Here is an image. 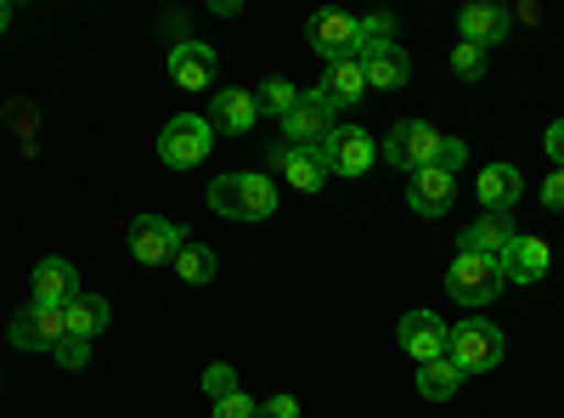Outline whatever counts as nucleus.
Instances as JSON below:
<instances>
[{"instance_id": "obj_1", "label": "nucleus", "mask_w": 564, "mask_h": 418, "mask_svg": "<svg viewBox=\"0 0 564 418\" xmlns=\"http://www.w3.org/2000/svg\"><path fill=\"white\" fill-rule=\"evenodd\" d=\"M209 210L226 221H271L276 215V181L260 170H231L209 181Z\"/></svg>"}, {"instance_id": "obj_2", "label": "nucleus", "mask_w": 564, "mask_h": 418, "mask_svg": "<svg viewBox=\"0 0 564 418\" xmlns=\"http://www.w3.org/2000/svg\"><path fill=\"white\" fill-rule=\"evenodd\" d=\"M502 351H508V340H502L497 322H486V317H463L452 329V340H446V362L457 367L463 379L468 374H491V367L502 362Z\"/></svg>"}, {"instance_id": "obj_3", "label": "nucleus", "mask_w": 564, "mask_h": 418, "mask_svg": "<svg viewBox=\"0 0 564 418\" xmlns=\"http://www.w3.org/2000/svg\"><path fill=\"white\" fill-rule=\"evenodd\" d=\"M215 153V125H209V114H175L170 125H164V136H159V159L170 164V170H193V164H204Z\"/></svg>"}, {"instance_id": "obj_4", "label": "nucleus", "mask_w": 564, "mask_h": 418, "mask_svg": "<svg viewBox=\"0 0 564 418\" xmlns=\"http://www.w3.org/2000/svg\"><path fill=\"white\" fill-rule=\"evenodd\" d=\"M441 142H446V136H441L430 119H401V125L384 136V142H379V159L395 164V170H406V175H417V170L435 164Z\"/></svg>"}, {"instance_id": "obj_5", "label": "nucleus", "mask_w": 564, "mask_h": 418, "mask_svg": "<svg viewBox=\"0 0 564 418\" xmlns=\"http://www.w3.org/2000/svg\"><path fill=\"white\" fill-rule=\"evenodd\" d=\"M502 289H508V277L491 255H457L452 271H446V294L457 306H491Z\"/></svg>"}, {"instance_id": "obj_6", "label": "nucleus", "mask_w": 564, "mask_h": 418, "mask_svg": "<svg viewBox=\"0 0 564 418\" xmlns=\"http://www.w3.org/2000/svg\"><path fill=\"white\" fill-rule=\"evenodd\" d=\"M124 244H130V255L141 266H170L181 255V244H186V232L175 221H164V215H135L124 226Z\"/></svg>"}, {"instance_id": "obj_7", "label": "nucleus", "mask_w": 564, "mask_h": 418, "mask_svg": "<svg viewBox=\"0 0 564 418\" xmlns=\"http://www.w3.org/2000/svg\"><path fill=\"white\" fill-rule=\"evenodd\" d=\"M7 334H12V345H18V351H45V356H52V351L68 340L63 306H40V300H29V306L7 322Z\"/></svg>"}, {"instance_id": "obj_8", "label": "nucleus", "mask_w": 564, "mask_h": 418, "mask_svg": "<svg viewBox=\"0 0 564 418\" xmlns=\"http://www.w3.org/2000/svg\"><path fill=\"white\" fill-rule=\"evenodd\" d=\"M446 340H452V329H446L435 311H406V317L395 322V345H401L412 362H441V356H446Z\"/></svg>"}, {"instance_id": "obj_9", "label": "nucleus", "mask_w": 564, "mask_h": 418, "mask_svg": "<svg viewBox=\"0 0 564 418\" xmlns=\"http://www.w3.org/2000/svg\"><path fill=\"white\" fill-rule=\"evenodd\" d=\"M305 45H311L322 63L356 57V18H350V12H316V18L305 23Z\"/></svg>"}, {"instance_id": "obj_10", "label": "nucleus", "mask_w": 564, "mask_h": 418, "mask_svg": "<svg viewBox=\"0 0 564 418\" xmlns=\"http://www.w3.org/2000/svg\"><path fill=\"white\" fill-rule=\"evenodd\" d=\"M327 170L334 175H367L372 159H379V148H372V130L361 125H334V136H327Z\"/></svg>"}, {"instance_id": "obj_11", "label": "nucleus", "mask_w": 564, "mask_h": 418, "mask_svg": "<svg viewBox=\"0 0 564 418\" xmlns=\"http://www.w3.org/2000/svg\"><path fill=\"white\" fill-rule=\"evenodd\" d=\"M215 74H220L215 45H204V40H175V45H170V79H175L181 90H209Z\"/></svg>"}, {"instance_id": "obj_12", "label": "nucleus", "mask_w": 564, "mask_h": 418, "mask_svg": "<svg viewBox=\"0 0 564 418\" xmlns=\"http://www.w3.org/2000/svg\"><path fill=\"white\" fill-rule=\"evenodd\" d=\"M334 108H327L316 90H305L300 97V108L282 119V136H289V148H327V136H334Z\"/></svg>"}, {"instance_id": "obj_13", "label": "nucleus", "mask_w": 564, "mask_h": 418, "mask_svg": "<svg viewBox=\"0 0 564 418\" xmlns=\"http://www.w3.org/2000/svg\"><path fill=\"white\" fill-rule=\"evenodd\" d=\"M497 266H502V277L508 283H520V289H531V283H542L547 277V266H553V249L542 244V238H531V232H520L502 255H497Z\"/></svg>"}, {"instance_id": "obj_14", "label": "nucleus", "mask_w": 564, "mask_h": 418, "mask_svg": "<svg viewBox=\"0 0 564 418\" xmlns=\"http://www.w3.org/2000/svg\"><path fill=\"white\" fill-rule=\"evenodd\" d=\"M452 199H457V175L452 170H441V164H430V170H417L412 181H406V210L412 215H446L452 210Z\"/></svg>"}, {"instance_id": "obj_15", "label": "nucleus", "mask_w": 564, "mask_h": 418, "mask_svg": "<svg viewBox=\"0 0 564 418\" xmlns=\"http://www.w3.org/2000/svg\"><path fill=\"white\" fill-rule=\"evenodd\" d=\"M271 159L282 164V181H289L294 193H322L327 175H334V170H327V153H322V148H282V142H276Z\"/></svg>"}, {"instance_id": "obj_16", "label": "nucleus", "mask_w": 564, "mask_h": 418, "mask_svg": "<svg viewBox=\"0 0 564 418\" xmlns=\"http://www.w3.org/2000/svg\"><path fill=\"white\" fill-rule=\"evenodd\" d=\"M316 97L334 108V114H345V108H356L361 97H367V68L356 63V57H345V63H327L322 68V79H316Z\"/></svg>"}, {"instance_id": "obj_17", "label": "nucleus", "mask_w": 564, "mask_h": 418, "mask_svg": "<svg viewBox=\"0 0 564 418\" xmlns=\"http://www.w3.org/2000/svg\"><path fill=\"white\" fill-rule=\"evenodd\" d=\"M513 238H520V232H513V215H491V210H486L475 226L457 232V255H491V260H497Z\"/></svg>"}, {"instance_id": "obj_18", "label": "nucleus", "mask_w": 564, "mask_h": 418, "mask_svg": "<svg viewBox=\"0 0 564 418\" xmlns=\"http://www.w3.org/2000/svg\"><path fill=\"white\" fill-rule=\"evenodd\" d=\"M260 119V103H254V90H215V108H209V125L215 136H249Z\"/></svg>"}, {"instance_id": "obj_19", "label": "nucleus", "mask_w": 564, "mask_h": 418, "mask_svg": "<svg viewBox=\"0 0 564 418\" xmlns=\"http://www.w3.org/2000/svg\"><path fill=\"white\" fill-rule=\"evenodd\" d=\"M475 193H480V204L491 215H513V204L525 199V175L513 170V164H486L480 181H475Z\"/></svg>"}, {"instance_id": "obj_20", "label": "nucleus", "mask_w": 564, "mask_h": 418, "mask_svg": "<svg viewBox=\"0 0 564 418\" xmlns=\"http://www.w3.org/2000/svg\"><path fill=\"white\" fill-rule=\"evenodd\" d=\"M74 294H85V289H79V271H74V260H63V255H45V260L34 266V300H40V306H68Z\"/></svg>"}, {"instance_id": "obj_21", "label": "nucleus", "mask_w": 564, "mask_h": 418, "mask_svg": "<svg viewBox=\"0 0 564 418\" xmlns=\"http://www.w3.org/2000/svg\"><path fill=\"white\" fill-rule=\"evenodd\" d=\"M508 29H513V18H508L502 7H486V0H480V7H463V12H457V34H463L468 45H480V52H486V45H502Z\"/></svg>"}, {"instance_id": "obj_22", "label": "nucleus", "mask_w": 564, "mask_h": 418, "mask_svg": "<svg viewBox=\"0 0 564 418\" xmlns=\"http://www.w3.org/2000/svg\"><path fill=\"white\" fill-rule=\"evenodd\" d=\"M108 317H113V311H108L102 294H74V300L63 306V322H68L74 340H97V334L108 329Z\"/></svg>"}, {"instance_id": "obj_23", "label": "nucleus", "mask_w": 564, "mask_h": 418, "mask_svg": "<svg viewBox=\"0 0 564 418\" xmlns=\"http://www.w3.org/2000/svg\"><path fill=\"white\" fill-rule=\"evenodd\" d=\"M361 68H367V90H401L412 79V57L401 52V45H390V52H379V57H367Z\"/></svg>"}, {"instance_id": "obj_24", "label": "nucleus", "mask_w": 564, "mask_h": 418, "mask_svg": "<svg viewBox=\"0 0 564 418\" xmlns=\"http://www.w3.org/2000/svg\"><path fill=\"white\" fill-rule=\"evenodd\" d=\"M170 266H175V277H181V283L204 289V283H215V271H220V255H215L209 244H181V255H175Z\"/></svg>"}, {"instance_id": "obj_25", "label": "nucleus", "mask_w": 564, "mask_h": 418, "mask_svg": "<svg viewBox=\"0 0 564 418\" xmlns=\"http://www.w3.org/2000/svg\"><path fill=\"white\" fill-rule=\"evenodd\" d=\"M395 45V18L390 12H372V18H356V63L379 57Z\"/></svg>"}, {"instance_id": "obj_26", "label": "nucleus", "mask_w": 564, "mask_h": 418, "mask_svg": "<svg viewBox=\"0 0 564 418\" xmlns=\"http://www.w3.org/2000/svg\"><path fill=\"white\" fill-rule=\"evenodd\" d=\"M463 390V374L441 356V362H417V396H430V401H452Z\"/></svg>"}, {"instance_id": "obj_27", "label": "nucleus", "mask_w": 564, "mask_h": 418, "mask_svg": "<svg viewBox=\"0 0 564 418\" xmlns=\"http://www.w3.org/2000/svg\"><path fill=\"white\" fill-rule=\"evenodd\" d=\"M300 97H305V90H300L294 79H282V74L260 79V90H254V103H260V114H271V119H289V114L300 108Z\"/></svg>"}, {"instance_id": "obj_28", "label": "nucleus", "mask_w": 564, "mask_h": 418, "mask_svg": "<svg viewBox=\"0 0 564 418\" xmlns=\"http://www.w3.org/2000/svg\"><path fill=\"white\" fill-rule=\"evenodd\" d=\"M452 74L457 79H480L486 74V52H480V45H468V40H457L452 45Z\"/></svg>"}, {"instance_id": "obj_29", "label": "nucleus", "mask_w": 564, "mask_h": 418, "mask_svg": "<svg viewBox=\"0 0 564 418\" xmlns=\"http://www.w3.org/2000/svg\"><path fill=\"white\" fill-rule=\"evenodd\" d=\"M204 390H209V401H220V396H231V390H243V385H238V374H231L226 362H215L209 374H204Z\"/></svg>"}, {"instance_id": "obj_30", "label": "nucleus", "mask_w": 564, "mask_h": 418, "mask_svg": "<svg viewBox=\"0 0 564 418\" xmlns=\"http://www.w3.org/2000/svg\"><path fill=\"white\" fill-rule=\"evenodd\" d=\"M215 418H260V401H249L243 390H231L215 401Z\"/></svg>"}, {"instance_id": "obj_31", "label": "nucleus", "mask_w": 564, "mask_h": 418, "mask_svg": "<svg viewBox=\"0 0 564 418\" xmlns=\"http://www.w3.org/2000/svg\"><path fill=\"white\" fill-rule=\"evenodd\" d=\"M52 356H57V362L68 367V374H79V367L90 362V340H74V334H68V340H63V345H57Z\"/></svg>"}, {"instance_id": "obj_32", "label": "nucleus", "mask_w": 564, "mask_h": 418, "mask_svg": "<svg viewBox=\"0 0 564 418\" xmlns=\"http://www.w3.org/2000/svg\"><path fill=\"white\" fill-rule=\"evenodd\" d=\"M463 159H468L463 136H446V142H441V153H435V164H441V170H452V175H463Z\"/></svg>"}, {"instance_id": "obj_33", "label": "nucleus", "mask_w": 564, "mask_h": 418, "mask_svg": "<svg viewBox=\"0 0 564 418\" xmlns=\"http://www.w3.org/2000/svg\"><path fill=\"white\" fill-rule=\"evenodd\" d=\"M542 204L564 215V170H547V181H542Z\"/></svg>"}, {"instance_id": "obj_34", "label": "nucleus", "mask_w": 564, "mask_h": 418, "mask_svg": "<svg viewBox=\"0 0 564 418\" xmlns=\"http://www.w3.org/2000/svg\"><path fill=\"white\" fill-rule=\"evenodd\" d=\"M542 148H547L553 170H564V119H553V125H547V136H542Z\"/></svg>"}, {"instance_id": "obj_35", "label": "nucleus", "mask_w": 564, "mask_h": 418, "mask_svg": "<svg viewBox=\"0 0 564 418\" xmlns=\"http://www.w3.org/2000/svg\"><path fill=\"white\" fill-rule=\"evenodd\" d=\"M260 418H300V401L294 396H271V401H260Z\"/></svg>"}, {"instance_id": "obj_36", "label": "nucleus", "mask_w": 564, "mask_h": 418, "mask_svg": "<svg viewBox=\"0 0 564 418\" xmlns=\"http://www.w3.org/2000/svg\"><path fill=\"white\" fill-rule=\"evenodd\" d=\"M12 29V0H0V34Z\"/></svg>"}]
</instances>
